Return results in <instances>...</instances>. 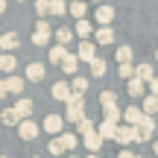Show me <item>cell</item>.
Here are the masks:
<instances>
[{"mask_svg": "<svg viewBox=\"0 0 158 158\" xmlns=\"http://www.w3.org/2000/svg\"><path fill=\"white\" fill-rule=\"evenodd\" d=\"M44 76H47V68H44L41 62H29V64H27V73H23V79H27L29 85H38Z\"/></svg>", "mask_w": 158, "mask_h": 158, "instance_id": "7", "label": "cell"}, {"mask_svg": "<svg viewBox=\"0 0 158 158\" xmlns=\"http://www.w3.org/2000/svg\"><path fill=\"white\" fill-rule=\"evenodd\" d=\"M64 158H79V155H64Z\"/></svg>", "mask_w": 158, "mask_h": 158, "instance_id": "45", "label": "cell"}, {"mask_svg": "<svg viewBox=\"0 0 158 158\" xmlns=\"http://www.w3.org/2000/svg\"><path fill=\"white\" fill-rule=\"evenodd\" d=\"M117 73H120V79H126V82H129V79H135V64H120Z\"/></svg>", "mask_w": 158, "mask_h": 158, "instance_id": "38", "label": "cell"}, {"mask_svg": "<svg viewBox=\"0 0 158 158\" xmlns=\"http://www.w3.org/2000/svg\"><path fill=\"white\" fill-rule=\"evenodd\" d=\"M35 15H38V21H44L50 15V0H35Z\"/></svg>", "mask_w": 158, "mask_h": 158, "instance_id": "37", "label": "cell"}, {"mask_svg": "<svg viewBox=\"0 0 158 158\" xmlns=\"http://www.w3.org/2000/svg\"><path fill=\"white\" fill-rule=\"evenodd\" d=\"M15 111L21 120H32V111H35V102L29 100V97H21V100H15Z\"/></svg>", "mask_w": 158, "mask_h": 158, "instance_id": "13", "label": "cell"}, {"mask_svg": "<svg viewBox=\"0 0 158 158\" xmlns=\"http://www.w3.org/2000/svg\"><path fill=\"white\" fill-rule=\"evenodd\" d=\"M18 32H3L0 35V53H15L18 50Z\"/></svg>", "mask_w": 158, "mask_h": 158, "instance_id": "16", "label": "cell"}, {"mask_svg": "<svg viewBox=\"0 0 158 158\" xmlns=\"http://www.w3.org/2000/svg\"><path fill=\"white\" fill-rule=\"evenodd\" d=\"M0 120H3L6 126H21L23 120L18 117V111H15V106H9V108H3V111H0Z\"/></svg>", "mask_w": 158, "mask_h": 158, "instance_id": "27", "label": "cell"}, {"mask_svg": "<svg viewBox=\"0 0 158 158\" xmlns=\"http://www.w3.org/2000/svg\"><path fill=\"white\" fill-rule=\"evenodd\" d=\"M50 97L68 106V102H70V97H73V88H70L64 79H62V82H53V85H50Z\"/></svg>", "mask_w": 158, "mask_h": 158, "instance_id": "5", "label": "cell"}, {"mask_svg": "<svg viewBox=\"0 0 158 158\" xmlns=\"http://www.w3.org/2000/svg\"><path fill=\"white\" fill-rule=\"evenodd\" d=\"M126 94L132 97V100H143V97L149 94V88H147V82H141V79H129V82H126Z\"/></svg>", "mask_w": 158, "mask_h": 158, "instance_id": "10", "label": "cell"}, {"mask_svg": "<svg viewBox=\"0 0 158 158\" xmlns=\"http://www.w3.org/2000/svg\"><path fill=\"white\" fill-rule=\"evenodd\" d=\"M41 129H44L47 135H53V138H62L64 135V117L62 114H47L44 123H41Z\"/></svg>", "mask_w": 158, "mask_h": 158, "instance_id": "3", "label": "cell"}, {"mask_svg": "<svg viewBox=\"0 0 158 158\" xmlns=\"http://www.w3.org/2000/svg\"><path fill=\"white\" fill-rule=\"evenodd\" d=\"M68 9H70V3H64V0H50V15H68Z\"/></svg>", "mask_w": 158, "mask_h": 158, "instance_id": "34", "label": "cell"}, {"mask_svg": "<svg viewBox=\"0 0 158 158\" xmlns=\"http://www.w3.org/2000/svg\"><path fill=\"white\" fill-rule=\"evenodd\" d=\"M88 3H100V6H102V0H88Z\"/></svg>", "mask_w": 158, "mask_h": 158, "instance_id": "44", "label": "cell"}, {"mask_svg": "<svg viewBox=\"0 0 158 158\" xmlns=\"http://www.w3.org/2000/svg\"><path fill=\"white\" fill-rule=\"evenodd\" d=\"M9 97V88H6V79H0V100H6Z\"/></svg>", "mask_w": 158, "mask_h": 158, "instance_id": "40", "label": "cell"}, {"mask_svg": "<svg viewBox=\"0 0 158 158\" xmlns=\"http://www.w3.org/2000/svg\"><path fill=\"white\" fill-rule=\"evenodd\" d=\"M68 15H73L76 21H88V0H73L68 9Z\"/></svg>", "mask_w": 158, "mask_h": 158, "instance_id": "19", "label": "cell"}, {"mask_svg": "<svg viewBox=\"0 0 158 158\" xmlns=\"http://www.w3.org/2000/svg\"><path fill=\"white\" fill-rule=\"evenodd\" d=\"M111 41H114V29L111 27H100L94 32V44H102V47H106V44H111Z\"/></svg>", "mask_w": 158, "mask_h": 158, "instance_id": "25", "label": "cell"}, {"mask_svg": "<svg viewBox=\"0 0 158 158\" xmlns=\"http://www.w3.org/2000/svg\"><path fill=\"white\" fill-rule=\"evenodd\" d=\"M64 56H68V47H59V44H53L50 50H47V62H53V64H59V68H62V62H64Z\"/></svg>", "mask_w": 158, "mask_h": 158, "instance_id": "21", "label": "cell"}, {"mask_svg": "<svg viewBox=\"0 0 158 158\" xmlns=\"http://www.w3.org/2000/svg\"><path fill=\"white\" fill-rule=\"evenodd\" d=\"M0 111H3V108H0Z\"/></svg>", "mask_w": 158, "mask_h": 158, "instance_id": "53", "label": "cell"}, {"mask_svg": "<svg viewBox=\"0 0 158 158\" xmlns=\"http://www.w3.org/2000/svg\"><path fill=\"white\" fill-rule=\"evenodd\" d=\"M64 3H73V0H64Z\"/></svg>", "mask_w": 158, "mask_h": 158, "instance_id": "49", "label": "cell"}, {"mask_svg": "<svg viewBox=\"0 0 158 158\" xmlns=\"http://www.w3.org/2000/svg\"><path fill=\"white\" fill-rule=\"evenodd\" d=\"M114 59H117V64H132L135 53H132V47H129V44H120V47H117V56H114Z\"/></svg>", "mask_w": 158, "mask_h": 158, "instance_id": "29", "label": "cell"}, {"mask_svg": "<svg viewBox=\"0 0 158 158\" xmlns=\"http://www.w3.org/2000/svg\"><path fill=\"white\" fill-rule=\"evenodd\" d=\"M141 108H143L147 117H155V114H158V97L147 94V97H143V102H141Z\"/></svg>", "mask_w": 158, "mask_h": 158, "instance_id": "28", "label": "cell"}, {"mask_svg": "<svg viewBox=\"0 0 158 158\" xmlns=\"http://www.w3.org/2000/svg\"><path fill=\"white\" fill-rule=\"evenodd\" d=\"M135 76L141 79V82H147V85H149L158 73H155V68H152L149 62H141V64H135Z\"/></svg>", "mask_w": 158, "mask_h": 158, "instance_id": "14", "label": "cell"}, {"mask_svg": "<svg viewBox=\"0 0 158 158\" xmlns=\"http://www.w3.org/2000/svg\"><path fill=\"white\" fill-rule=\"evenodd\" d=\"M62 70H64L68 76H79V73H76V70H79V56H76V53H68V56H64Z\"/></svg>", "mask_w": 158, "mask_h": 158, "instance_id": "22", "label": "cell"}, {"mask_svg": "<svg viewBox=\"0 0 158 158\" xmlns=\"http://www.w3.org/2000/svg\"><path fill=\"white\" fill-rule=\"evenodd\" d=\"M82 143H85V149H88V155H100V149H102V143H106V141H102V138L94 132V135L82 138Z\"/></svg>", "mask_w": 158, "mask_h": 158, "instance_id": "20", "label": "cell"}, {"mask_svg": "<svg viewBox=\"0 0 158 158\" xmlns=\"http://www.w3.org/2000/svg\"><path fill=\"white\" fill-rule=\"evenodd\" d=\"M27 85H29V82H27L23 76H18V73H15V76H6V88H9V94L18 97V100H21V94L27 91Z\"/></svg>", "mask_w": 158, "mask_h": 158, "instance_id": "12", "label": "cell"}, {"mask_svg": "<svg viewBox=\"0 0 158 158\" xmlns=\"http://www.w3.org/2000/svg\"><path fill=\"white\" fill-rule=\"evenodd\" d=\"M0 70H3V73H9V76H15V70H18L15 53H0Z\"/></svg>", "mask_w": 158, "mask_h": 158, "instance_id": "18", "label": "cell"}, {"mask_svg": "<svg viewBox=\"0 0 158 158\" xmlns=\"http://www.w3.org/2000/svg\"><path fill=\"white\" fill-rule=\"evenodd\" d=\"M53 38H56L59 47H68L70 41H76V32H73V29H68V27H62V29H56V35H53Z\"/></svg>", "mask_w": 158, "mask_h": 158, "instance_id": "24", "label": "cell"}, {"mask_svg": "<svg viewBox=\"0 0 158 158\" xmlns=\"http://www.w3.org/2000/svg\"><path fill=\"white\" fill-rule=\"evenodd\" d=\"M100 106H102V108L117 106V94H114V91H100Z\"/></svg>", "mask_w": 158, "mask_h": 158, "instance_id": "33", "label": "cell"}, {"mask_svg": "<svg viewBox=\"0 0 158 158\" xmlns=\"http://www.w3.org/2000/svg\"><path fill=\"white\" fill-rule=\"evenodd\" d=\"M138 158H143V155H138Z\"/></svg>", "mask_w": 158, "mask_h": 158, "instance_id": "52", "label": "cell"}, {"mask_svg": "<svg viewBox=\"0 0 158 158\" xmlns=\"http://www.w3.org/2000/svg\"><path fill=\"white\" fill-rule=\"evenodd\" d=\"M47 152L56 155V158H64V147H62V141H59V138H50V143H47Z\"/></svg>", "mask_w": 158, "mask_h": 158, "instance_id": "35", "label": "cell"}, {"mask_svg": "<svg viewBox=\"0 0 158 158\" xmlns=\"http://www.w3.org/2000/svg\"><path fill=\"white\" fill-rule=\"evenodd\" d=\"M155 62H158V50H155Z\"/></svg>", "mask_w": 158, "mask_h": 158, "instance_id": "46", "label": "cell"}, {"mask_svg": "<svg viewBox=\"0 0 158 158\" xmlns=\"http://www.w3.org/2000/svg\"><path fill=\"white\" fill-rule=\"evenodd\" d=\"M41 132H44V129H41L35 120H23V123L18 126V138H21V141H35Z\"/></svg>", "mask_w": 158, "mask_h": 158, "instance_id": "6", "label": "cell"}, {"mask_svg": "<svg viewBox=\"0 0 158 158\" xmlns=\"http://www.w3.org/2000/svg\"><path fill=\"white\" fill-rule=\"evenodd\" d=\"M70 88H73V94H82L85 97V91H88V79H85V76H73Z\"/></svg>", "mask_w": 158, "mask_h": 158, "instance_id": "36", "label": "cell"}, {"mask_svg": "<svg viewBox=\"0 0 158 158\" xmlns=\"http://www.w3.org/2000/svg\"><path fill=\"white\" fill-rule=\"evenodd\" d=\"M32 158H41V155H32Z\"/></svg>", "mask_w": 158, "mask_h": 158, "instance_id": "51", "label": "cell"}, {"mask_svg": "<svg viewBox=\"0 0 158 158\" xmlns=\"http://www.w3.org/2000/svg\"><path fill=\"white\" fill-rule=\"evenodd\" d=\"M32 3H35V0H32Z\"/></svg>", "mask_w": 158, "mask_h": 158, "instance_id": "54", "label": "cell"}, {"mask_svg": "<svg viewBox=\"0 0 158 158\" xmlns=\"http://www.w3.org/2000/svg\"><path fill=\"white\" fill-rule=\"evenodd\" d=\"M94 132H97V123H94L91 117H85L82 123L76 126V135H79V138H88V135H94Z\"/></svg>", "mask_w": 158, "mask_h": 158, "instance_id": "31", "label": "cell"}, {"mask_svg": "<svg viewBox=\"0 0 158 158\" xmlns=\"http://www.w3.org/2000/svg\"><path fill=\"white\" fill-rule=\"evenodd\" d=\"M18 3H27V0H18Z\"/></svg>", "mask_w": 158, "mask_h": 158, "instance_id": "48", "label": "cell"}, {"mask_svg": "<svg viewBox=\"0 0 158 158\" xmlns=\"http://www.w3.org/2000/svg\"><path fill=\"white\" fill-rule=\"evenodd\" d=\"M152 152L158 155V138H155V141H152Z\"/></svg>", "mask_w": 158, "mask_h": 158, "instance_id": "42", "label": "cell"}, {"mask_svg": "<svg viewBox=\"0 0 158 158\" xmlns=\"http://www.w3.org/2000/svg\"><path fill=\"white\" fill-rule=\"evenodd\" d=\"M155 141V117H143V123L138 126V143Z\"/></svg>", "mask_w": 158, "mask_h": 158, "instance_id": "8", "label": "cell"}, {"mask_svg": "<svg viewBox=\"0 0 158 158\" xmlns=\"http://www.w3.org/2000/svg\"><path fill=\"white\" fill-rule=\"evenodd\" d=\"M76 56H79V62H94V59H100L97 56V44L94 41H79V47H76Z\"/></svg>", "mask_w": 158, "mask_h": 158, "instance_id": "9", "label": "cell"}, {"mask_svg": "<svg viewBox=\"0 0 158 158\" xmlns=\"http://www.w3.org/2000/svg\"><path fill=\"white\" fill-rule=\"evenodd\" d=\"M3 12H6V0H0V15H3Z\"/></svg>", "mask_w": 158, "mask_h": 158, "instance_id": "43", "label": "cell"}, {"mask_svg": "<svg viewBox=\"0 0 158 158\" xmlns=\"http://www.w3.org/2000/svg\"><path fill=\"white\" fill-rule=\"evenodd\" d=\"M53 35H56V29H50V23H47V21H38V23H35V29H32V44L35 47H47Z\"/></svg>", "mask_w": 158, "mask_h": 158, "instance_id": "2", "label": "cell"}, {"mask_svg": "<svg viewBox=\"0 0 158 158\" xmlns=\"http://www.w3.org/2000/svg\"><path fill=\"white\" fill-rule=\"evenodd\" d=\"M97 135H100L102 141H114V138H117V126L108 123V120H102V123L97 126Z\"/></svg>", "mask_w": 158, "mask_h": 158, "instance_id": "23", "label": "cell"}, {"mask_svg": "<svg viewBox=\"0 0 158 158\" xmlns=\"http://www.w3.org/2000/svg\"><path fill=\"white\" fill-rule=\"evenodd\" d=\"M85 117H88V111H85V97L82 94H73V97H70V102L64 106V123L79 126Z\"/></svg>", "mask_w": 158, "mask_h": 158, "instance_id": "1", "label": "cell"}, {"mask_svg": "<svg viewBox=\"0 0 158 158\" xmlns=\"http://www.w3.org/2000/svg\"><path fill=\"white\" fill-rule=\"evenodd\" d=\"M117 158H138V155L132 152V149H120V152H117Z\"/></svg>", "mask_w": 158, "mask_h": 158, "instance_id": "41", "label": "cell"}, {"mask_svg": "<svg viewBox=\"0 0 158 158\" xmlns=\"http://www.w3.org/2000/svg\"><path fill=\"white\" fill-rule=\"evenodd\" d=\"M88 68H91V76H94V79H100V76H106L108 64H106V59H94V62H91Z\"/></svg>", "mask_w": 158, "mask_h": 158, "instance_id": "32", "label": "cell"}, {"mask_svg": "<svg viewBox=\"0 0 158 158\" xmlns=\"http://www.w3.org/2000/svg\"><path fill=\"white\" fill-rule=\"evenodd\" d=\"M143 117H147V114H143L141 106H129V108H123V123H126V126H141Z\"/></svg>", "mask_w": 158, "mask_h": 158, "instance_id": "11", "label": "cell"}, {"mask_svg": "<svg viewBox=\"0 0 158 158\" xmlns=\"http://www.w3.org/2000/svg\"><path fill=\"white\" fill-rule=\"evenodd\" d=\"M94 18H97V23H100V27H111V21H114V9L102 3V6H97Z\"/></svg>", "mask_w": 158, "mask_h": 158, "instance_id": "15", "label": "cell"}, {"mask_svg": "<svg viewBox=\"0 0 158 158\" xmlns=\"http://www.w3.org/2000/svg\"><path fill=\"white\" fill-rule=\"evenodd\" d=\"M73 32H76V38H79V41H91V35H94L97 29H94V23H91V21H76Z\"/></svg>", "mask_w": 158, "mask_h": 158, "instance_id": "17", "label": "cell"}, {"mask_svg": "<svg viewBox=\"0 0 158 158\" xmlns=\"http://www.w3.org/2000/svg\"><path fill=\"white\" fill-rule=\"evenodd\" d=\"M102 120H108V123L120 126V120H123V108H120V106H111V108H102Z\"/></svg>", "mask_w": 158, "mask_h": 158, "instance_id": "26", "label": "cell"}, {"mask_svg": "<svg viewBox=\"0 0 158 158\" xmlns=\"http://www.w3.org/2000/svg\"><path fill=\"white\" fill-rule=\"evenodd\" d=\"M88 158H100V155H88Z\"/></svg>", "mask_w": 158, "mask_h": 158, "instance_id": "47", "label": "cell"}, {"mask_svg": "<svg viewBox=\"0 0 158 158\" xmlns=\"http://www.w3.org/2000/svg\"><path fill=\"white\" fill-rule=\"evenodd\" d=\"M114 141H117L120 147L138 143V126H126V123H120V126H117V138H114Z\"/></svg>", "mask_w": 158, "mask_h": 158, "instance_id": "4", "label": "cell"}, {"mask_svg": "<svg viewBox=\"0 0 158 158\" xmlns=\"http://www.w3.org/2000/svg\"><path fill=\"white\" fill-rule=\"evenodd\" d=\"M147 88H149V94H152V97H158V76H155V79H152V82H149V85H147Z\"/></svg>", "mask_w": 158, "mask_h": 158, "instance_id": "39", "label": "cell"}, {"mask_svg": "<svg viewBox=\"0 0 158 158\" xmlns=\"http://www.w3.org/2000/svg\"><path fill=\"white\" fill-rule=\"evenodd\" d=\"M59 141H62L64 152H73V149H76V143H79V135H76V132H64V135L59 138Z\"/></svg>", "mask_w": 158, "mask_h": 158, "instance_id": "30", "label": "cell"}, {"mask_svg": "<svg viewBox=\"0 0 158 158\" xmlns=\"http://www.w3.org/2000/svg\"><path fill=\"white\" fill-rule=\"evenodd\" d=\"M0 158H9V155H0Z\"/></svg>", "mask_w": 158, "mask_h": 158, "instance_id": "50", "label": "cell"}]
</instances>
